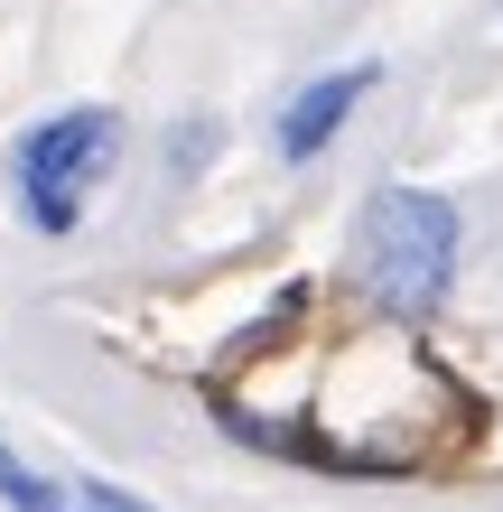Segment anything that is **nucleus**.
<instances>
[{"mask_svg":"<svg viewBox=\"0 0 503 512\" xmlns=\"http://www.w3.org/2000/svg\"><path fill=\"white\" fill-rule=\"evenodd\" d=\"M373 94V66H336V75H317V84H299V94L280 103V122H271V140H280V159H317L336 131H345V112Z\"/></svg>","mask_w":503,"mask_h":512,"instance_id":"nucleus-3","label":"nucleus"},{"mask_svg":"<svg viewBox=\"0 0 503 512\" xmlns=\"http://www.w3.org/2000/svg\"><path fill=\"white\" fill-rule=\"evenodd\" d=\"M112 159H122V122H112V112H94V103H75V112H56V122H38V131L19 140V159H10V187H19L28 233H75L84 205L103 196Z\"/></svg>","mask_w":503,"mask_h":512,"instance_id":"nucleus-2","label":"nucleus"},{"mask_svg":"<svg viewBox=\"0 0 503 512\" xmlns=\"http://www.w3.org/2000/svg\"><path fill=\"white\" fill-rule=\"evenodd\" d=\"M0 503H10V512H150V503L112 494V485H56V475L19 466L10 447H0Z\"/></svg>","mask_w":503,"mask_h":512,"instance_id":"nucleus-4","label":"nucleus"},{"mask_svg":"<svg viewBox=\"0 0 503 512\" xmlns=\"http://www.w3.org/2000/svg\"><path fill=\"white\" fill-rule=\"evenodd\" d=\"M354 280L392 317L438 308L448 280H457V205L429 196V187H382L354 215Z\"/></svg>","mask_w":503,"mask_h":512,"instance_id":"nucleus-1","label":"nucleus"}]
</instances>
